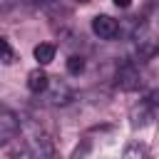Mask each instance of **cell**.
<instances>
[{"mask_svg":"<svg viewBox=\"0 0 159 159\" xmlns=\"http://www.w3.org/2000/svg\"><path fill=\"white\" fill-rule=\"evenodd\" d=\"M0 57L2 60H10L12 57V47H10V42L5 37H0Z\"/></svg>","mask_w":159,"mask_h":159,"instance_id":"obj_8","label":"cell"},{"mask_svg":"<svg viewBox=\"0 0 159 159\" xmlns=\"http://www.w3.org/2000/svg\"><path fill=\"white\" fill-rule=\"evenodd\" d=\"M17 134V122L12 114H0V144H5L7 139H12Z\"/></svg>","mask_w":159,"mask_h":159,"instance_id":"obj_4","label":"cell"},{"mask_svg":"<svg viewBox=\"0 0 159 159\" xmlns=\"http://www.w3.org/2000/svg\"><path fill=\"white\" fill-rule=\"evenodd\" d=\"M137 80H139V75H137V70H134V67H129V65H127V67H122V70H119V75H117V82H119L124 89H134V87H137Z\"/></svg>","mask_w":159,"mask_h":159,"instance_id":"obj_6","label":"cell"},{"mask_svg":"<svg viewBox=\"0 0 159 159\" xmlns=\"http://www.w3.org/2000/svg\"><path fill=\"white\" fill-rule=\"evenodd\" d=\"M30 149H32V157L35 159H55V147H52V142L42 132L30 139Z\"/></svg>","mask_w":159,"mask_h":159,"instance_id":"obj_2","label":"cell"},{"mask_svg":"<svg viewBox=\"0 0 159 159\" xmlns=\"http://www.w3.org/2000/svg\"><path fill=\"white\" fill-rule=\"evenodd\" d=\"M114 5H117V7H129L132 0H114Z\"/></svg>","mask_w":159,"mask_h":159,"instance_id":"obj_9","label":"cell"},{"mask_svg":"<svg viewBox=\"0 0 159 159\" xmlns=\"http://www.w3.org/2000/svg\"><path fill=\"white\" fill-rule=\"evenodd\" d=\"M80 2H89V0H80Z\"/></svg>","mask_w":159,"mask_h":159,"instance_id":"obj_10","label":"cell"},{"mask_svg":"<svg viewBox=\"0 0 159 159\" xmlns=\"http://www.w3.org/2000/svg\"><path fill=\"white\" fill-rule=\"evenodd\" d=\"M92 32H94L97 37H102V40H112V37L119 32V25H117V20L109 17V15H97V17L92 20Z\"/></svg>","mask_w":159,"mask_h":159,"instance_id":"obj_1","label":"cell"},{"mask_svg":"<svg viewBox=\"0 0 159 159\" xmlns=\"http://www.w3.org/2000/svg\"><path fill=\"white\" fill-rule=\"evenodd\" d=\"M82 70H84V60L77 57V55H72V57L67 60V72H70V75H80Z\"/></svg>","mask_w":159,"mask_h":159,"instance_id":"obj_7","label":"cell"},{"mask_svg":"<svg viewBox=\"0 0 159 159\" xmlns=\"http://www.w3.org/2000/svg\"><path fill=\"white\" fill-rule=\"evenodd\" d=\"M32 55H35V60H37L40 65H50V62L55 60V45H50V42H40V45H35Z\"/></svg>","mask_w":159,"mask_h":159,"instance_id":"obj_5","label":"cell"},{"mask_svg":"<svg viewBox=\"0 0 159 159\" xmlns=\"http://www.w3.org/2000/svg\"><path fill=\"white\" fill-rule=\"evenodd\" d=\"M27 87H30V92L40 94V92H45V89L50 87V77L37 67V70H32V72L27 75Z\"/></svg>","mask_w":159,"mask_h":159,"instance_id":"obj_3","label":"cell"}]
</instances>
